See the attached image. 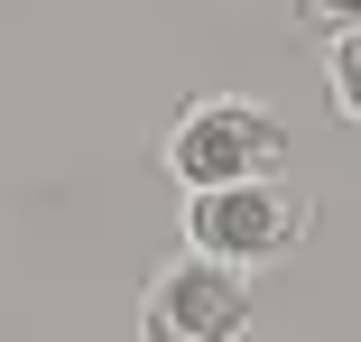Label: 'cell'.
Here are the masks:
<instances>
[{
  "mask_svg": "<svg viewBox=\"0 0 361 342\" xmlns=\"http://www.w3.org/2000/svg\"><path fill=\"white\" fill-rule=\"evenodd\" d=\"M287 10H297V28H306V37H324V46L361 28V0H287Z\"/></svg>",
  "mask_w": 361,
  "mask_h": 342,
  "instance_id": "cell-5",
  "label": "cell"
},
{
  "mask_svg": "<svg viewBox=\"0 0 361 342\" xmlns=\"http://www.w3.org/2000/svg\"><path fill=\"white\" fill-rule=\"evenodd\" d=\"M315 232V194L287 185V176H259V185H213V194H185V250L213 259V268H269Z\"/></svg>",
  "mask_w": 361,
  "mask_h": 342,
  "instance_id": "cell-2",
  "label": "cell"
},
{
  "mask_svg": "<svg viewBox=\"0 0 361 342\" xmlns=\"http://www.w3.org/2000/svg\"><path fill=\"white\" fill-rule=\"evenodd\" d=\"M167 176L185 194H213V185H259V176H287V120L250 93H204L176 111L167 129Z\"/></svg>",
  "mask_w": 361,
  "mask_h": 342,
  "instance_id": "cell-1",
  "label": "cell"
},
{
  "mask_svg": "<svg viewBox=\"0 0 361 342\" xmlns=\"http://www.w3.org/2000/svg\"><path fill=\"white\" fill-rule=\"evenodd\" d=\"M324 93H334V111H343V120L361 129V28L324 46Z\"/></svg>",
  "mask_w": 361,
  "mask_h": 342,
  "instance_id": "cell-4",
  "label": "cell"
},
{
  "mask_svg": "<svg viewBox=\"0 0 361 342\" xmlns=\"http://www.w3.org/2000/svg\"><path fill=\"white\" fill-rule=\"evenodd\" d=\"M250 305H259V287L241 268H213V259L176 250L149 278V296H139V342H241Z\"/></svg>",
  "mask_w": 361,
  "mask_h": 342,
  "instance_id": "cell-3",
  "label": "cell"
}]
</instances>
